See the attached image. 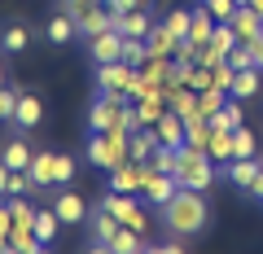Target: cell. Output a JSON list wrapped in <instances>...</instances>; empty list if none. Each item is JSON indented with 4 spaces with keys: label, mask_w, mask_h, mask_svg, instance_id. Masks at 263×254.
Masks as SVG:
<instances>
[{
    "label": "cell",
    "mask_w": 263,
    "mask_h": 254,
    "mask_svg": "<svg viewBox=\"0 0 263 254\" xmlns=\"http://www.w3.org/2000/svg\"><path fill=\"white\" fill-rule=\"evenodd\" d=\"M158 215H162V228H167V232L193 237V232H202V228H206V219H211L206 193H197V188H184V184H180V193L158 210Z\"/></svg>",
    "instance_id": "1"
},
{
    "label": "cell",
    "mask_w": 263,
    "mask_h": 254,
    "mask_svg": "<svg viewBox=\"0 0 263 254\" xmlns=\"http://www.w3.org/2000/svg\"><path fill=\"white\" fill-rule=\"evenodd\" d=\"M127 141H132V132H123V127L88 132V162L101 171H114L119 162H127Z\"/></svg>",
    "instance_id": "2"
},
{
    "label": "cell",
    "mask_w": 263,
    "mask_h": 254,
    "mask_svg": "<svg viewBox=\"0 0 263 254\" xmlns=\"http://www.w3.org/2000/svg\"><path fill=\"white\" fill-rule=\"evenodd\" d=\"M176 180H180L184 188H197V193L215 188V158H211V153H202V149H189V145H180Z\"/></svg>",
    "instance_id": "3"
},
{
    "label": "cell",
    "mask_w": 263,
    "mask_h": 254,
    "mask_svg": "<svg viewBox=\"0 0 263 254\" xmlns=\"http://www.w3.org/2000/svg\"><path fill=\"white\" fill-rule=\"evenodd\" d=\"M97 206H105V210H110L114 219H119V224L136 228V232H141V237L149 232V215H145V210H141V202H136V193H114V188H110V193H105V198L97 202Z\"/></svg>",
    "instance_id": "4"
},
{
    "label": "cell",
    "mask_w": 263,
    "mask_h": 254,
    "mask_svg": "<svg viewBox=\"0 0 263 254\" xmlns=\"http://www.w3.org/2000/svg\"><path fill=\"white\" fill-rule=\"evenodd\" d=\"M136 75H141V66H127V62H101V66H92V79H97V92H119L127 96L132 84H136Z\"/></svg>",
    "instance_id": "5"
},
{
    "label": "cell",
    "mask_w": 263,
    "mask_h": 254,
    "mask_svg": "<svg viewBox=\"0 0 263 254\" xmlns=\"http://www.w3.org/2000/svg\"><path fill=\"white\" fill-rule=\"evenodd\" d=\"M123 110H127V96H119V92H97L92 105H88V132H110V127H119Z\"/></svg>",
    "instance_id": "6"
},
{
    "label": "cell",
    "mask_w": 263,
    "mask_h": 254,
    "mask_svg": "<svg viewBox=\"0 0 263 254\" xmlns=\"http://www.w3.org/2000/svg\"><path fill=\"white\" fill-rule=\"evenodd\" d=\"M176 193H180V180H176V171H158L149 158H145V188H141V198L149 202L154 210H162L171 198H176Z\"/></svg>",
    "instance_id": "7"
},
{
    "label": "cell",
    "mask_w": 263,
    "mask_h": 254,
    "mask_svg": "<svg viewBox=\"0 0 263 254\" xmlns=\"http://www.w3.org/2000/svg\"><path fill=\"white\" fill-rule=\"evenodd\" d=\"M40 123H44V101H40V92H31V88H18V105H13V127H18V132H35Z\"/></svg>",
    "instance_id": "8"
},
{
    "label": "cell",
    "mask_w": 263,
    "mask_h": 254,
    "mask_svg": "<svg viewBox=\"0 0 263 254\" xmlns=\"http://www.w3.org/2000/svg\"><path fill=\"white\" fill-rule=\"evenodd\" d=\"M88 53H92V66H101V62H119V57H123V35L114 27L97 31V35H88Z\"/></svg>",
    "instance_id": "9"
},
{
    "label": "cell",
    "mask_w": 263,
    "mask_h": 254,
    "mask_svg": "<svg viewBox=\"0 0 263 254\" xmlns=\"http://www.w3.org/2000/svg\"><path fill=\"white\" fill-rule=\"evenodd\" d=\"M110 188L114 193H136L141 198V188H145V162H119V167L110 171Z\"/></svg>",
    "instance_id": "10"
},
{
    "label": "cell",
    "mask_w": 263,
    "mask_h": 254,
    "mask_svg": "<svg viewBox=\"0 0 263 254\" xmlns=\"http://www.w3.org/2000/svg\"><path fill=\"white\" fill-rule=\"evenodd\" d=\"M53 210L62 215V224H88V202L79 198V193H75L70 184H66L62 193L53 198Z\"/></svg>",
    "instance_id": "11"
},
{
    "label": "cell",
    "mask_w": 263,
    "mask_h": 254,
    "mask_svg": "<svg viewBox=\"0 0 263 254\" xmlns=\"http://www.w3.org/2000/svg\"><path fill=\"white\" fill-rule=\"evenodd\" d=\"M75 35H79V22H75V13H66V9L53 13V18L44 22V40H48L53 48H66Z\"/></svg>",
    "instance_id": "12"
},
{
    "label": "cell",
    "mask_w": 263,
    "mask_h": 254,
    "mask_svg": "<svg viewBox=\"0 0 263 254\" xmlns=\"http://www.w3.org/2000/svg\"><path fill=\"white\" fill-rule=\"evenodd\" d=\"M114 232H119V219L105 206H92V215H88V245H110Z\"/></svg>",
    "instance_id": "13"
},
{
    "label": "cell",
    "mask_w": 263,
    "mask_h": 254,
    "mask_svg": "<svg viewBox=\"0 0 263 254\" xmlns=\"http://www.w3.org/2000/svg\"><path fill=\"white\" fill-rule=\"evenodd\" d=\"M149 27H154V13H149V9L114 13V31H119V35H136V40H145V35H149Z\"/></svg>",
    "instance_id": "14"
},
{
    "label": "cell",
    "mask_w": 263,
    "mask_h": 254,
    "mask_svg": "<svg viewBox=\"0 0 263 254\" xmlns=\"http://www.w3.org/2000/svg\"><path fill=\"white\" fill-rule=\"evenodd\" d=\"M259 171H263V158H233L224 167V175H228V184H233V188H241V193H246V188L254 184Z\"/></svg>",
    "instance_id": "15"
},
{
    "label": "cell",
    "mask_w": 263,
    "mask_h": 254,
    "mask_svg": "<svg viewBox=\"0 0 263 254\" xmlns=\"http://www.w3.org/2000/svg\"><path fill=\"white\" fill-rule=\"evenodd\" d=\"M259 88H263V70L259 66H241L233 75V88H228V92H233L237 101H250V96H259Z\"/></svg>",
    "instance_id": "16"
},
{
    "label": "cell",
    "mask_w": 263,
    "mask_h": 254,
    "mask_svg": "<svg viewBox=\"0 0 263 254\" xmlns=\"http://www.w3.org/2000/svg\"><path fill=\"white\" fill-rule=\"evenodd\" d=\"M154 132H158V141H162V145L180 149V145H184V119H180L176 110H162V119L154 123Z\"/></svg>",
    "instance_id": "17"
},
{
    "label": "cell",
    "mask_w": 263,
    "mask_h": 254,
    "mask_svg": "<svg viewBox=\"0 0 263 254\" xmlns=\"http://www.w3.org/2000/svg\"><path fill=\"white\" fill-rule=\"evenodd\" d=\"M31 158H35V145H27L22 136H13V141L0 149V162H5L9 171H27V167H31Z\"/></svg>",
    "instance_id": "18"
},
{
    "label": "cell",
    "mask_w": 263,
    "mask_h": 254,
    "mask_svg": "<svg viewBox=\"0 0 263 254\" xmlns=\"http://www.w3.org/2000/svg\"><path fill=\"white\" fill-rule=\"evenodd\" d=\"M233 31H237V40H241V44H250L254 35H263V18L250 9V5H237V13H233Z\"/></svg>",
    "instance_id": "19"
},
{
    "label": "cell",
    "mask_w": 263,
    "mask_h": 254,
    "mask_svg": "<svg viewBox=\"0 0 263 254\" xmlns=\"http://www.w3.org/2000/svg\"><path fill=\"white\" fill-rule=\"evenodd\" d=\"M27 48H31L27 22H5L0 27V53H27Z\"/></svg>",
    "instance_id": "20"
},
{
    "label": "cell",
    "mask_w": 263,
    "mask_h": 254,
    "mask_svg": "<svg viewBox=\"0 0 263 254\" xmlns=\"http://www.w3.org/2000/svg\"><path fill=\"white\" fill-rule=\"evenodd\" d=\"M53 162H57V149H35V158H31V180H35L40 184V193H44V188H57L53 184Z\"/></svg>",
    "instance_id": "21"
},
{
    "label": "cell",
    "mask_w": 263,
    "mask_h": 254,
    "mask_svg": "<svg viewBox=\"0 0 263 254\" xmlns=\"http://www.w3.org/2000/svg\"><path fill=\"white\" fill-rule=\"evenodd\" d=\"M158 145H162V141H158V132H154V127H136V132H132V141H127V158H132V162H145Z\"/></svg>",
    "instance_id": "22"
},
{
    "label": "cell",
    "mask_w": 263,
    "mask_h": 254,
    "mask_svg": "<svg viewBox=\"0 0 263 254\" xmlns=\"http://www.w3.org/2000/svg\"><path fill=\"white\" fill-rule=\"evenodd\" d=\"M145 44H149V57H176V44H180V40L167 31V22H154L149 35H145Z\"/></svg>",
    "instance_id": "23"
},
{
    "label": "cell",
    "mask_w": 263,
    "mask_h": 254,
    "mask_svg": "<svg viewBox=\"0 0 263 254\" xmlns=\"http://www.w3.org/2000/svg\"><path fill=\"white\" fill-rule=\"evenodd\" d=\"M62 215H57V210L53 206H44V210H35V224H31V232H35L40 237V241H44V245H53L57 241V232H62Z\"/></svg>",
    "instance_id": "24"
},
{
    "label": "cell",
    "mask_w": 263,
    "mask_h": 254,
    "mask_svg": "<svg viewBox=\"0 0 263 254\" xmlns=\"http://www.w3.org/2000/svg\"><path fill=\"white\" fill-rule=\"evenodd\" d=\"M241 123H246V110H241V101L228 92V101L211 114V127H228V132H233V127H241Z\"/></svg>",
    "instance_id": "25"
},
{
    "label": "cell",
    "mask_w": 263,
    "mask_h": 254,
    "mask_svg": "<svg viewBox=\"0 0 263 254\" xmlns=\"http://www.w3.org/2000/svg\"><path fill=\"white\" fill-rule=\"evenodd\" d=\"M132 110H136V123H141V127H154V123L162 119V110H167V101H162V96H136Z\"/></svg>",
    "instance_id": "26"
},
{
    "label": "cell",
    "mask_w": 263,
    "mask_h": 254,
    "mask_svg": "<svg viewBox=\"0 0 263 254\" xmlns=\"http://www.w3.org/2000/svg\"><path fill=\"white\" fill-rule=\"evenodd\" d=\"M136 250H145V237L136 232V228L119 224V232L110 237V254H136Z\"/></svg>",
    "instance_id": "27"
},
{
    "label": "cell",
    "mask_w": 263,
    "mask_h": 254,
    "mask_svg": "<svg viewBox=\"0 0 263 254\" xmlns=\"http://www.w3.org/2000/svg\"><path fill=\"white\" fill-rule=\"evenodd\" d=\"M211 31H215V13L197 5V9H193V22H189V40H193V44H211Z\"/></svg>",
    "instance_id": "28"
},
{
    "label": "cell",
    "mask_w": 263,
    "mask_h": 254,
    "mask_svg": "<svg viewBox=\"0 0 263 254\" xmlns=\"http://www.w3.org/2000/svg\"><path fill=\"white\" fill-rule=\"evenodd\" d=\"M211 158L215 162H233V132L228 127H211Z\"/></svg>",
    "instance_id": "29"
},
{
    "label": "cell",
    "mask_w": 263,
    "mask_h": 254,
    "mask_svg": "<svg viewBox=\"0 0 263 254\" xmlns=\"http://www.w3.org/2000/svg\"><path fill=\"white\" fill-rule=\"evenodd\" d=\"M254 149H259V141H254L250 127H233V158H254Z\"/></svg>",
    "instance_id": "30"
},
{
    "label": "cell",
    "mask_w": 263,
    "mask_h": 254,
    "mask_svg": "<svg viewBox=\"0 0 263 254\" xmlns=\"http://www.w3.org/2000/svg\"><path fill=\"white\" fill-rule=\"evenodd\" d=\"M224 101H228V88H219V84H211V88H202V92H197V105H202V114H206V119H211Z\"/></svg>",
    "instance_id": "31"
},
{
    "label": "cell",
    "mask_w": 263,
    "mask_h": 254,
    "mask_svg": "<svg viewBox=\"0 0 263 254\" xmlns=\"http://www.w3.org/2000/svg\"><path fill=\"white\" fill-rule=\"evenodd\" d=\"M145 57H149V44L136 35H123V62L127 66H145Z\"/></svg>",
    "instance_id": "32"
},
{
    "label": "cell",
    "mask_w": 263,
    "mask_h": 254,
    "mask_svg": "<svg viewBox=\"0 0 263 254\" xmlns=\"http://www.w3.org/2000/svg\"><path fill=\"white\" fill-rule=\"evenodd\" d=\"M75 171H79V162L70 158V153H57V162H53V184H75Z\"/></svg>",
    "instance_id": "33"
},
{
    "label": "cell",
    "mask_w": 263,
    "mask_h": 254,
    "mask_svg": "<svg viewBox=\"0 0 263 254\" xmlns=\"http://www.w3.org/2000/svg\"><path fill=\"white\" fill-rule=\"evenodd\" d=\"M31 193H40L31 171H9V198H31Z\"/></svg>",
    "instance_id": "34"
},
{
    "label": "cell",
    "mask_w": 263,
    "mask_h": 254,
    "mask_svg": "<svg viewBox=\"0 0 263 254\" xmlns=\"http://www.w3.org/2000/svg\"><path fill=\"white\" fill-rule=\"evenodd\" d=\"M162 22H167V31L176 40H184L189 35V22H193V9H167V18H162Z\"/></svg>",
    "instance_id": "35"
},
{
    "label": "cell",
    "mask_w": 263,
    "mask_h": 254,
    "mask_svg": "<svg viewBox=\"0 0 263 254\" xmlns=\"http://www.w3.org/2000/svg\"><path fill=\"white\" fill-rule=\"evenodd\" d=\"M9 210H13V224L31 228V224H35V210H40V206H31V198H9Z\"/></svg>",
    "instance_id": "36"
},
{
    "label": "cell",
    "mask_w": 263,
    "mask_h": 254,
    "mask_svg": "<svg viewBox=\"0 0 263 254\" xmlns=\"http://www.w3.org/2000/svg\"><path fill=\"white\" fill-rule=\"evenodd\" d=\"M149 162L158 171H176V162H180V149H171V145H158V149L149 153Z\"/></svg>",
    "instance_id": "37"
},
{
    "label": "cell",
    "mask_w": 263,
    "mask_h": 254,
    "mask_svg": "<svg viewBox=\"0 0 263 254\" xmlns=\"http://www.w3.org/2000/svg\"><path fill=\"white\" fill-rule=\"evenodd\" d=\"M197 5L215 13V22H233V13H237V0H197Z\"/></svg>",
    "instance_id": "38"
},
{
    "label": "cell",
    "mask_w": 263,
    "mask_h": 254,
    "mask_svg": "<svg viewBox=\"0 0 263 254\" xmlns=\"http://www.w3.org/2000/svg\"><path fill=\"white\" fill-rule=\"evenodd\" d=\"M228 66H233V70L254 66V48L250 44H233V48H228Z\"/></svg>",
    "instance_id": "39"
},
{
    "label": "cell",
    "mask_w": 263,
    "mask_h": 254,
    "mask_svg": "<svg viewBox=\"0 0 263 254\" xmlns=\"http://www.w3.org/2000/svg\"><path fill=\"white\" fill-rule=\"evenodd\" d=\"M13 105H18V88L0 84V123H13Z\"/></svg>",
    "instance_id": "40"
},
{
    "label": "cell",
    "mask_w": 263,
    "mask_h": 254,
    "mask_svg": "<svg viewBox=\"0 0 263 254\" xmlns=\"http://www.w3.org/2000/svg\"><path fill=\"white\" fill-rule=\"evenodd\" d=\"M233 75H237V70L228 66V62H219V66H215V84L219 88H233Z\"/></svg>",
    "instance_id": "41"
},
{
    "label": "cell",
    "mask_w": 263,
    "mask_h": 254,
    "mask_svg": "<svg viewBox=\"0 0 263 254\" xmlns=\"http://www.w3.org/2000/svg\"><path fill=\"white\" fill-rule=\"evenodd\" d=\"M246 198H254V202H263V171H259V175H254V184L246 188Z\"/></svg>",
    "instance_id": "42"
},
{
    "label": "cell",
    "mask_w": 263,
    "mask_h": 254,
    "mask_svg": "<svg viewBox=\"0 0 263 254\" xmlns=\"http://www.w3.org/2000/svg\"><path fill=\"white\" fill-rule=\"evenodd\" d=\"M250 48H254V66L263 70V35H254V40H250Z\"/></svg>",
    "instance_id": "43"
},
{
    "label": "cell",
    "mask_w": 263,
    "mask_h": 254,
    "mask_svg": "<svg viewBox=\"0 0 263 254\" xmlns=\"http://www.w3.org/2000/svg\"><path fill=\"white\" fill-rule=\"evenodd\" d=\"M5 193H9V167L0 162V198H5Z\"/></svg>",
    "instance_id": "44"
},
{
    "label": "cell",
    "mask_w": 263,
    "mask_h": 254,
    "mask_svg": "<svg viewBox=\"0 0 263 254\" xmlns=\"http://www.w3.org/2000/svg\"><path fill=\"white\" fill-rule=\"evenodd\" d=\"M246 5H250V9H254V13L263 18V0H246Z\"/></svg>",
    "instance_id": "45"
},
{
    "label": "cell",
    "mask_w": 263,
    "mask_h": 254,
    "mask_svg": "<svg viewBox=\"0 0 263 254\" xmlns=\"http://www.w3.org/2000/svg\"><path fill=\"white\" fill-rule=\"evenodd\" d=\"M62 5H66V9H70V5H79V0H62Z\"/></svg>",
    "instance_id": "46"
},
{
    "label": "cell",
    "mask_w": 263,
    "mask_h": 254,
    "mask_svg": "<svg viewBox=\"0 0 263 254\" xmlns=\"http://www.w3.org/2000/svg\"><path fill=\"white\" fill-rule=\"evenodd\" d=\"M0 84H5V66H0Z\"/></svg>",
    "instance_id": "47"
},
{
    "label": "cell",
    "mask_w": 263,
    "mask_h": 254,
    "mask_svg": "<svg viewBox=\"0 0 263 254\" xmlns=\"http://www.w3.org/2000/svg\"><path fill=\"white\" fill-rule=\"evenodd\" d=\"M237 5H246V0H237Z\"/></svg>",
    "instance_id": "48"
}]
</instances>
